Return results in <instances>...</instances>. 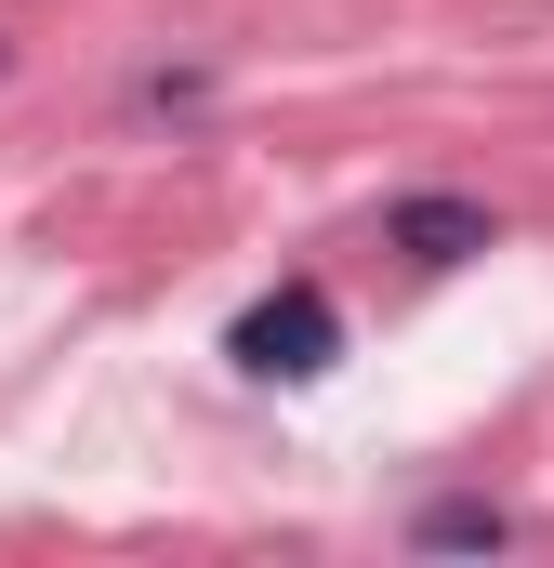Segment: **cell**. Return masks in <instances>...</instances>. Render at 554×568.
Wrapping results in <instances>:
<instances>
[{"mask_svg":"<svg viewBox=\"0 0 554 568\" xmlns=\"http://www.w3.org/2000/svg\"><path fill=\"white\" fill-rule=\"evenodd\" d=\"M225 357H238L252 384H330V371H343V304H330L317 278H277V291L238 304Z\"/></svg>","mask_w":554,"mask_h":568,"instance_id":"obj_1","label":"cell"},{"mask_svg":"<svg viewBox=\"0 0 554 568\" xmlns=\"http://www.w3.org/2000/svg\"><path fill=\"white\" fill-rule=\"evenodd\" d=\"M383 252H410V265H475V252H502V212L462 199V185H410V199H383Z\"/></svg>","mask_w":554,"mask_h":568,"instance_id":"obj_2","label":"cell"},{"mask_svg":"<svg viewBox=\"0 0 554 568\" xmlns=\"http://www.w3.org/2000/svg\"><path fill=\"white\" fill-rule=\"evenodd\" d=\"M410 542H422V556H502V542H515V516H502V503H475V489H449V503H422Z\"/></svg>","mask_w":554,"mask_h":568,"instance_id":"obj_3","label":"cell"},{"mask_svg":"<svg viewBox=\"0 0 554 568\" xmlns=\"http://www.w3.org/2000/svg\"><path fill=\"white\" fill-rule=\"evenodd\" d=\"M0 67H13V40H0Z\"/></svg>","mask_w":554,"mask_h":568,"instance_id":"obj_4","label":"cell"}]
</instances>
